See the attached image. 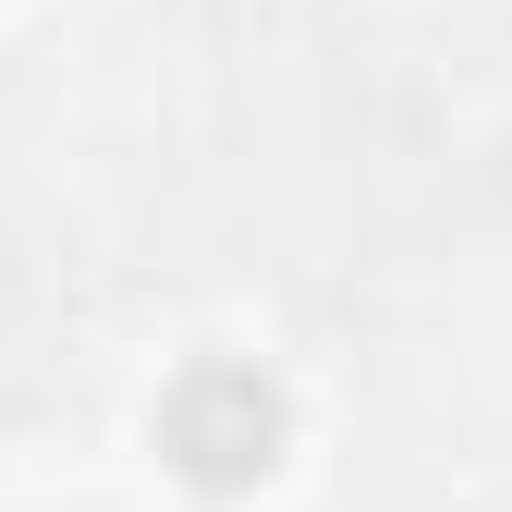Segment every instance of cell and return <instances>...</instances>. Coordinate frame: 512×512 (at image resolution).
Instances as JSON below:
<instances>
[{
    "instance_id": "6da1fadb",
    "label": "cell",
    "mask_w": 512,
    "mask_h": 512,
    "mask_svg": "<svg viewBox=\"0 0 512 512\" xmlns=\"http://www.w3.org/2000/svg\"><path fill=\"white\" fill-rule=\"evenodd\" d=\"M281 378L269 366H244V354H208V366H183L171 378V403H159V452L196 476V488H256L281 464Z\"/></svg>"
}]
</instances>
